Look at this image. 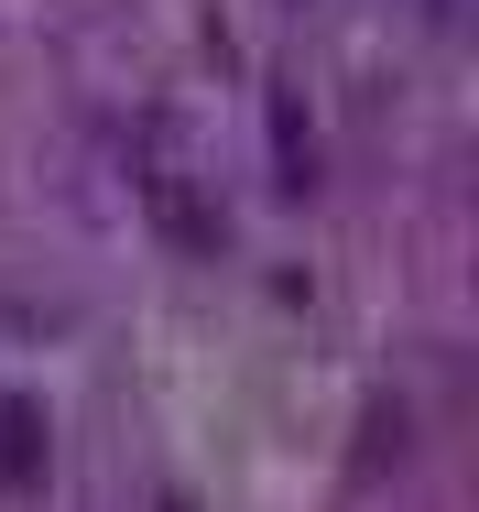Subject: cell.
Wrapping results in <instances>:
<instances>
[{
  "label": "cell",
  "mask_w": 479,
  "mask_h": 512,
  "mask_svg": "<svg viewBox=\"0 0 479 512\" xmlns=\"http://www.w3.org/2000/svg\"><path fill=\"white\" fill-rule=\"evenodd\" d=\"M33 436H44V425H33V404L0 414V491H22V480H33Z\"/></svg>",
  "instance_id": "6da1fadb"
}]
</instances>
